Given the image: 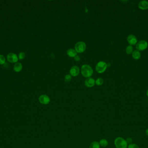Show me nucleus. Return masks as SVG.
Here are the masks:
<instances>
[{
	"mask_svg": "<svg viewBox=\"0 0 148 148\" xmlns=\"http://www.w3.org/2000/svg\"><path fill=\"white\" fill-rule=\"evenodd\" d=\"M67 54H68L69 57H75L76 56H77V53L74 49H70L67 51Z\"/></svg>",
	"mask_w": 148,
	"mask_h": 148,
	"instance_id": "ddd939ff",
	"label": "nucleus"
},
{
	"mask_svg": "<svg viewBox=\"0 0 148 148\" xmlns=\"http://www.w3.org/2000/svg\"><path fill=\"white\" fill-rule=\"evenodd\" d=\"M5 58L4 56L0 54V65H2L5 63Z\"/></svg>",
	"mask_w": 148,
	"mask_h": 148,
	"instance_id": "6ab92c4d",
	"label": "nucleus"
},
{
	"mask_svg": "<svg viewBox=\"0 0 148 148\" xmlns=\"http://www.w3.org/2000/svg\"><path fill=\"white\" fill-rule=\"evenodd\" d=\"M133 47L131 45L128 46L126 49V54H130L133 52Z\"/></svg>",
	"mask_w": 148,
	"mask_h": 148,
	"instance_id": "f3484780",
	"label": "nucleus"
},
{
	"mask_svg": "<svg viewBox=\"0 0 148 148\" xmlns=\"http://www.w3.org/2000/svg\"><path fill=\"white\" fill-rule=\"evenodd\" d=\"M80 69L79 67L76 66H72L70 70V73L73 76H77L79 74Z\"/></svg>",
	"mask_w": 148,
	"mask_h": 148,
	"instance_id": "9d476101",
	"label": "nucleus"
},
{
	"mask_svg": "<svg viewBox=\"0 0 148 148\" xmlns=\"http://www.w3.org/2000/svg\"><path fill=\"white\" fill-rule=\"evenodd\" d=\"M74 59H75V60L76 61H80V57L78 56H76L75 57H74Z\"/></svg>",
	"mask_w": 148,
	"mask_h": 148,
	"instance_id": "b1692460",
	"label": "nucleus"
},
{
	"mask_svg": "<svg viewBox=\"0 0 148 148\" xmlns=\"http://www.w3.org/2000/svg\"><path fill=\"white\" fill-rule=\"evenodd\" d=\"M107 64L104 61H100L96 66V70L98 73H104L107 69Z\"/></svg>",
	"mask_w": 148,
	"mask_h": 148,
	"instance_id": "20e7f679",
	"label": "nucleus"
},
{
	"mask_svg": "<svg viewBox=\"0 0 148 148\" xmlns=\"http://www.w3.org/2000/svg\"><path fill=\"white\" fill-rule=\"evenodd\" d=\"M100 145L98 142L94 141L90 144L89 148H100Z\"/></svg>",
	"mask_w": 148,
	"mask_h": 148,
	"instance_id": "dca6fc26",
	"label": "nucleus"
},
{
	"mask_svg": "<svg viewBox=\"0 0 148 148\" xmlns=\"http://www.w3.org/2000/svg\"><path fill=\"white\" fill-rule=\"evenodd\" d=\"M7 60L11 63H14L17 62L18 60V57L17 55V54L14 53H9L7 55Z\"/></svg>",
	"mask_w": 148,
	"mask_h": 148,
	"instance_id": "0eeeda50",
	"label": "nucleus"
},
{
	"mask_svg": "<svg viewBox=\"0 0 148 148\" xmlns=\"http://www.w3.org/2000/svg\"><path fill=\"white\" fill-rule=\"evenodd\" d=\"M99 144L103 147H106L108 145V142L106 139H102L100 140Z\"/></svg>",
	"mask_w": 148,
	"mask_h": 148,
	"instance_id": "2eb2a0df",
	"label": "nucleus"
},
{
	"mask_svg": "<svg viewBox=\"0 0 148 148\" xmlns=\"http://www.w3.org/2000/svg\"><path fill=\"white\" fill-rule=\"evenodd\" d=\"M72 76L71 75H69V74H67L66 75L65 77V81L66 83L70 82L71 80H72Z\"/></svg>",
	"mask_w": 148,
	"mask_h": 148,
	"instance_id": "aec40b11",
	"label": "nucleus"
},
{
	"mask_svg": "<svg viewBox=\"0 0 148 148\" xmlns=\"http://www.w3.org/2000/svg\"><path fill=\"white\" fill-rule=\"evenodd\" d=\"M95 82L94 79L91 77L87 78L84 82V84L85 86L89 88L94 86L95 85Z\"/></svg>",
	"mask_w": 148,
	"mask_h": 148,
	"instance_id": "1a4fd4ad",
	"label": "nucleus"
},
{
	"mask_svg": "<svg viewBox=\"0 0 148 148\" xmlns=\"http://www.w3.org/2000/svg\"><path fill=\"white\" fill-rule=\"evenodd\" d=\"M127 40L130 45L131 46L136 45L138 42L136 37L133 34L129 35L127 38Z\"/></svg>",
	"mask_w": 148,
	"mask_h": 148,
	"instance_id": "6e6552de",
	"label": "nucleus"
},
{
	"mask_svg": "<svg viewBox=\"0 0 148 148\" xmlns=\"http://www.w3.org/2000/svg\"><path fill=\"white\" fill-rule=\"evenodd\" d=\"M146 95H147V97H148V90H147Z\"/></svg>",
	"mask_w": 148,
	"mask_h": 148,
	"instance_id": "bb28decb",
	"label": "nucleus"
},
{
	"mask_svg": "<svg viewBox=\"0 0 148 148\" xmlns=\"http://www.w3.org/2000/svg\"><path fill=\"white\" fill-rule=\"evenodd\" d=\"M138 7L141 10H146L148 9V1L146 0L140 1L138 4Z\"/></svg>",
	"mask_w": 148,
	"mask_h": 148,
	"instance_id": "9b49d317",
	"label": "nucleus"
},
{
	"mask_svg": "<svg viewBox=\"0 0 148 148\" xmlns=\"http://www.w3.org/2000/svg\"><path fill=\"white\" fill-rule=\"evenodd\" d=\"M111 64H110V63H109L108 64H107V67H108V66H111Z\"/></svg>",
	"mask_w": 148,
	"mask_h": 148,
	"instance_id": "a878e982",
	"label": "nucleus"
},
{
	"mask_svg": "<svg viewBox=\"0 0 148 148\" xmlns=\"http://www.w3.org/2000/svg\"><path fill=\"white\" fill-rule=\"evenodd\" d=\"M23 66L20 63L17 62L14 66V69L16 72H19L22 69Z\"/></svg>",
	"mask_w": 148,
	"mask_h": 148,
	"instance_id": "f8f14e48",
	"label": "nucleus"
},
{
	"mask_svg": "<svg viewBox=\"0 0 148 148\" xmlns=\"http://www.w3.org/2000/svg\"><path fill=\"white\" fill-rule=\"evenodd\" d=\"M81 73L85 77L89 78L93 74V70L90 65L84 64L82 66Z\"/></svg>",
	"mask_w": 148,
	"mask_h": 148,
	"instance_id": "f257e3e1",
	"label": "nucleus"
},
{
	"mask_svg": "<svg viewBox=\"0 0 148 148\" xmlns=\"http://www.w3.org/2000/svg\"><path fill=\"white\" fill-rule=\"evenodd\" d=\"M114 145L116 148H127L128 147L127 143L126 140L121 137L115 138Z\"/></svg>",
	"mask_w": 148,
	"mask_h": 148,
	"instance_id": "f03ea898",
	"label": "nucleus"
},
{
	"mask_svg": "<svg viewBox=\"0 0 148 148\" xmlns=\"http://www.w3.org/2000/svg\"><path fill=\"white\" fill-rule=\"evenodd\" d=\"M141 53L140 51L135 50L134 51H133L132 53V57L135 60H139L141 57Z\"/></svg>",
	"mask_w": 148,
	"mask_h": 148,
	"instance_id": "4468645a",
	"label": "nucleus"
},
{
	"mask_svg": "<svg viewBox=\"0 0 148 148\" xmlns=\"http://www.w3.org/2000/svg\"><path fill=\"white\" fill-rule=\"evenodd\" d=\"M104 83V80L101 78H98L96 80L95 83L97 86H101Z\"/></svg>",
	"mask_w": 148,
	"mask_h": 148,
	"instance_id": "a211bd4d",
	"label": "nucleus"
},
{
	"mask_svg": "<svg viewBox=\"0 0 148 148\" xmlns=\"http://www.w3.org/2000/svg\"><path fill=\"white\" fill-rule=\"evenodd\" d=\"M126 141L127 143L128 144H130L131 143H132V142H133V139L131 138L130 137H129L128 138H126Z\"/></svg>",
	"mask_w": 148,
	"mask_h": 148,
	"instance_id": "5701e85b",
	"label": "nucleus"
},
{
	"mask_svg": "<svg viewBox=\"0 0 148 148\" xmlns=\"http://www.w3.org/2000/svg\"><path fill=\"white\" fill-rule=\"evenodd\" d=\"M145 133L146 135L148 136V129H146L145 130Z\"/></svg>",
	"mask_w": 148,
	"mask_h": 148,
	"instance_id": "393cba45",
	"label": "nucleus"
},
{
	"mask_svg": "<svg viewBox=\"0 0 148 148\" xmlns=\"http://www.w3.org/2000/svg\"><path fill=\"white\" fill-rule=\"evenodd\" d=\"M26 57V54L24 52H21L18 55V59L19 60H23Z\"/></svg>",
	"mask_w": 148,
	"mask_h": 148,
	"instance_id": "412c9836",
	"label": "nucleus"
},
{
	"mask_svg": "<svg viewBox=\"0 0 148 148\" xmlns=\"http://www.w3.org/2000/svg\"><path fill=\"white\" fill-rule=\"evenodd\" d=\"M75 50L77 53L84 52L86 48V43L82 41H79L75 45Z\"/></svg>",
	"mask_w": 148,
	"mask_h": 148,
	"instance_id": "7ed1b4c3",
	"label": "nucleus"
},
{
	"mask_svg": "<svg viewBox=\"0 0 148 148\" xmlns=\"http://www.w3.org/2000/svg\"><path fill=\"white\" fill-rule=\"evenodd\" d=\"M148 43L146 40H141L137 43L136 48L138 51H143L147 48Z\"/></svg>",
	"mask_w": 148,
	"mask_h": 148,
	"instance_id": "39448f33",
	"label": "nucleus"
},
{
	"mask_svg": "<svg viewBox=\"0 0 148 148\" xmlns=\"http://www.w3.org/2000/svg\"><path fill=\"white\" fill-rule=\"evenodd\" d=\"M39 102L40 103L43 105H47L50 103V97L46 95H42L39 98Z\"/></svg>",
	"mask_w": 148,
	"mask_h": 148,
	"instance_id": "423d86ee",
	"label": "nucleus"
},
{
	"mask_svg": "<svg viewBox=\"0 0 148 148\" xmlns=\"http://www.w3.org/2000/svg\"><path fill=\"white\" fill-rule=\"evenodd\" d=\"M127 148H140V147L137 144L134 143H131L128 145Z\"/></svg>",
	"mask_w": 148,
	"mask_h": 148,
	"instance_id": "4be33fe9",
	"label": "nucleus"
}]
</instances>
